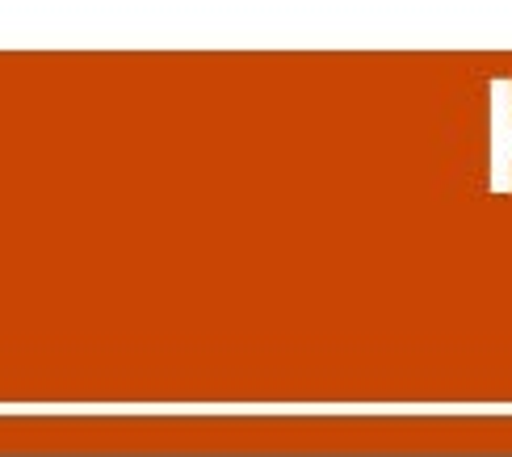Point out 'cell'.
Instances as JSON below:
<instances>
[{
    "label": "cell",
    "mask_w": 512,
    "mask_h": 457,
    "mask_svg": "<svg viewBox=\"0 0 512 457\" xmlns=\"http://www.w3.org/2000/svg\"><path fill=\"white\" fill-rule=\"evenodd\" d=\"M508 168H512V143L496 151V172H500V177H496V189H512V181H508Z\"/></svg>",
    "instance_id": "1"
}]
</instances>
